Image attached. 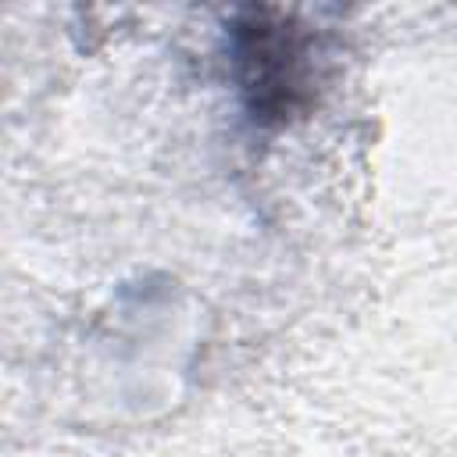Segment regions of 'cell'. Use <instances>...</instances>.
<instances>
[{
  "label": "cell",
  "mask_w": 457,
  "mask_h": 457,
  "mask_svg": "<svg viewBox=\"0 0 457 457\" xmlns=\"http://www.w3.org/2000/svg\"><path fill=\"white\" fill-rule=\"evenodd\" d=\"M243 93L253 118L282 121L307 100V46L311 39L286 21H268V11H250L232 29Z\"/></svg>",
  "instance_id": "obj_1"
}]
</instances>
